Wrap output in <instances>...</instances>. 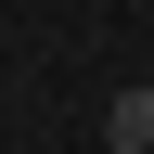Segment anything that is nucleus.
<instances>
[{
	"instance_id": "nucleus-1",
	"label": "nucleus",
	"mask_w": 154,
	"mask_h": 154,
	"mask_svg": "<svg viewBox=\"0 0 154 154\" xmlns=\"http://www.w3.org/2000/svg\"><path fill=\"white\" fill-rule=\"evenodd\" d=\"M103 141H116V154H154V77H141V90H116V103H103Z\"/></svg>"
}]
</instances>
